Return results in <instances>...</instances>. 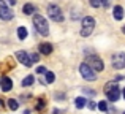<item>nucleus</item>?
Returning a JSON list of instances; mask_svg holds the SVG:
<instances>
[{
	"label": "nucleus",
	"mask_w": 125,
	"mask_h": 114,
	"mask_svg": "<svg viewBox=\"0 0 125 114\" xmlns=\"http://www.w3.org/2000/svg\"><path fill=\"white\" fill-rule=\"evenodd\" d=\"M33 25H35V29H37V32L40 35H43V37H46V35L49 33L48 21H46L41 14H35L33 16Z\"/></svg>",
	"instance_id": "1"
},
{
	"label": "nucleus",
	"mask_w": 125,
	"mask_h": 114,
	"mask_svg": "<svg viewBox=\"0 0 125 114\" xmlns=\"http://www.w3.org/2000/svg\"><path fill=\"white\" fill-rule=\"evenodd\" d=\"M79 71H81V74H83L84 79H87V81H95V79H97L95 70L87 63V62H84V63L79 65Z\"/></svg>",
	"instance_id": "2"
},
{
	"label": "nucleus",
	"mask_w": 125,
	"mask_h": 114,
	"mask_svg": "<svg viewBox=\"0 0 125 114\" xmlns=\"http://www.w3.org/2000/svg\"><path fill=\"white\" fill-rule=\"evenodd\" d=\"M95 27V19L90 18V16H85L83 19V29H81V37H89L92 33Z\"/></svg>",
	"instance_id": "3"
},
{
	"label": "nucleus",
	"mask_w": 125,
	"mask_h": 114,
	"mask_svg": "<svg viewBox=\"0 0 125 114\" xmlns=\"http://www.w3.org/2000/svg\"><path fill=\"white\" fill-rule=\"evenodd\" d=\"M48 16L55 22H62L63 21V14H62V10L57 5H49L48 6Z\"/></svg>",
	"instance_id": "4"
},
{
	"label": "nucleus",
	"mask_w": 125,
	"mask_h": 114,
	"mask_svg": "<svg viewBox=\"0 0 125 114\" xmlns=\"http://www.w3.org/2000/svg\"><path fill=\"white\" fill-rule=\"evenodd\" d=\"M85 62H87V63L90 65V67L94 68L95 71H101V70L104 68L103 60H101V59L98 57V56H94V54H90V56L87 57V60H85Z\"/></svg>",
	"instance_id": "5"
},
{
	"label": "nucleus",
	"mask_w": 125,
	"mask_h": 114,
	"mask_svg": "<svg viewBox=\"0 0 125 114\" xmlns=\"http://www.w3.org/2000/svg\"><path fill=\"white\" fill-rule=\"evenodd\" d=\"M113 67L116 70H122L125 68V54L124 52H117L113 56Z\"/></svg>",
	"instance_id": "6"
},
{
	"label": "nucleus",
	"mask_w": 125,
	"mask_h": 114,
	"mask_svg": "<svg viewBox=\"0 0 125 114\" xmlns=\"http://www.w3.org/2000/svg\"><path fill=\"white\" fill-rule=\"evenodd\" d=\"M16 59H18L22 65H25V67H30V65L33 63V62L30 60V56H29L25 51H18V52H16Z\"/></svg>",
	"instance_id": "7"
},
{
	"label": "nucleus",
	"mask_w": 125,
	"mask_h": 114,
	"mask_svg": "<svg viewBox=\"0 0 125 114\" xmlns=\"http://www.w3.org/2000/svg\"><path fill=\"white\" fill-rule=\"evenodd\" d=\"M13 16H14V13L10 8H6V6L0 8V19L2 21H10V19H13Z\"/></svg>",
	"instance_id": "8"
},
{
	"label": "nucleus",
	"mask_w": 125,
	"mask_h": 114,
	"mask_svg": "<svg viewBox=\"0 0 125 114\" xmlns=\"http://www.w3.org/2000/svg\"><path fill=\"white\" fill-rule=\"evenodd\" d=\"M0 86H2V90L3 92H10L13 89V81L10 79L8 76H3L2 81H0Z\"/></svg>",
	"instance_id": "9"
},
{
	"label": "nucleus",
	"mask_w": 125,
	"mask_h": 114,
	"mask_svg": "<svg viewBox=\"0 0 125 114\" xmlns=\"http://www.w3.org/2000/svg\"><path fill=\"white\" fill-rule=\"evenodd\" d=\"M120 90H119V87H114V89H111L109 92L106 93L108 95V102H117L119 100V97H120Z\"/></svg>",
	"instance_id": "10"
},
{
	"label": "nucleus",
	"mask_w": 125,
	"mask_h": 114,
	"mask_svg": "<svg viewBox=\"0 0 125 114\" xmlns=\"http://www.w3.org/2000/svg\"><path fill=\"white\" fill-rule=\"evenodd\" d=\"M113 14H114V19H116V21H122L125 11H124V8L120 5H116V6H114V10H113Z\"/></svg>",
	"instance_id": "11"
},
{
	"label": "nucleus",
	"mask_w": 125,
	"mask_h": 114,
	"mask_svg": "<svg viewBox=\"0 0 125 114\" xmlns=\"http://www.w3.org/2000/svg\"><path fill=\"white\" fill-rule=\"evenodd\" d=\"M38 49H40L41 54H44V56H49V54L52 52V44H49V43H41L40 46H38Z\"/></svg>",
	"instance_id": "12"
},
{
	"label": "nucleus",
	"mask_w": 125,
	"mask_h": 114,
	"mask_svg": "<svg viewBox=\"0 0 125 114\" xmlns=\"http://www.w3.org/2000/svg\"><path fill=\"white\" fill-rule=\"evenodd\" d=\"M87 102H89V100L84 98V97H78V98H74V105H76L78 109H83L84 106L87 105Z\"/></svg>",
	"instance_id": "13"
},
{
	"label": "nucleus",
	"mask_w": 125,
	"mask_h": 114,
	"mask_svg": "<svg viewBox=\"0 0 125 114\" xmlns=\"http://www.w3.org/2000/svg\"><path fill=\"white\" fill-rule=\"evenodd\" d=\"M22 13H24V14H33L35 13V6L32 5V3H25L24 8H22Z\"/></svg>",
	"instance_id": "14"
},
{
	"label": "nucleus",
	"mask_w": 125,
	"mask_h": 114,
	"mask_svg": "<svg viewBox=\"0 0 125 114\" xmlns=\"http://www.w3.org/2000/svg\"><path fill=\"white\" fill-rule=\"evenodd\" d=\"M18 37H19V40H25V38H27V29L21 25V27L18 29Z\"/></svg>",
	"instance_id": "15"
},
{
	"label": "nucleus",
	"mask_w": 125,
	"mask_h": 114,
	"mask_svg": "<svg viewBox=\"0 0 125 114\" xmlns=\"http://www.w3.org/2000/svg\"><path fill=\"white\" fill-rule=\"evenodd\" d=\"M33 81H35V78H33V76H25L24 79H22V87H29V86H32V84H33Z\"/></svg>",
	"instance_id": "16"
},
{
	"label": "nucleus",
	"mask_w": 125,
	"mask_h": 114,
	"mask_svg": "<svg viewBox=\"0 0 125 114\" xmlns=\"http://www.w3.org/2000/svg\"><path fill=\"white\" fill-rule=\"evenodd\" d=\"M44 79H46V83H48V84H51V83H54L55 74L52 73V71H46V73H44Z\"/></svg>",
	"instance_id": "17"
},
{
	"label": "nucleus",
	"mask_w": 125,
	"mask_h": 114,
	"mask_svg": "<svg viewBox=\"0 0 125 114\" xmlns=\"http://www.w3.org/2000/svg\"><path fill=\"white\" fill-rule=\"evenodd\" d=\"M8 106H10V109H13V111H16V109L19 108V103L16 102L14 98H10V100H8Z\"/></svg>",
	"instance_id": "18"
},
{
	"label": "nucleus",
	"mask_w": 125,
	"mask_h": 114,
	"mask_svg": "<svg viewBox=\"0 0 125 114\" xmlns=\"http://www.w3.org/2000/svg\"><path fill=\"white\" fill-rule=\"evenodd\" d=\"M98 109H100V111H108V103L106 102H100L98 103Z\"/></svg>",
	"instance_id": "19"
},
{
	"label": "nucleus",
	"mask_w": 125,
	"mask_h": 114,
	"mask_svg": "<svg viewBox=\"0 0 125 114\" xmlns=\"http://www.w3.org/2000/svg\"><path fill=\"white\" fill-rule=\"evenodd\" d=\"M44 106H46V102H44V100H38V103H37V109H38V111H41Z\"/></svg>",
	"instance_id": "20"
},
{
	"label": "nucleus",
	"mask_w": 125,
	"mask_h": 114,
	"mask_svg": "<svg viewBox=\"0 0 125 114\" xmlns=\"http://www.w3.org/2000/svg\"><path fill=\"white\" fill-rule=\"evenodd\" d=\"M83 92H84V95H90V97L95 95V90H90V89H83Z\"/></svg>",
	"instance_id": "21"
},
{
	"label": "nucleus",
	"mask_w": 125,
	"mask_h": 114,
	"mask_svg": "<svg viewBox=\"0 0 125 114\" xmlns=\"http://www.w3.org/2000/svg\"><path fill=\"white\" fill-rule=\"evenodd\" d=\"M30 60H32V62H38V60H40V56H38L37 52L30 54Z\"/></svg>",
	"instance_id": "22"
},
{
	"label": "nucleus",
	"mask_w": 125,
	"mask_h": 114,
	"mask_svg": "<svg viewBox=\"0 0 125 114\" xmlns=\"http://www.w3.org/2000/svg\"><path fill=\"white\" fill-rule=\"evenodd\" d=\"M90 5L94 6V8H98V6L101 5V2H100V0H90Z\"/></svg>",
	"instance_id": "23"
},
{
	"label": "nucleus",
	"mask_w": 125,
	"mask_h": 114,
	"mask_svg": "<svg viewBox=\"0 0 125 114\" xmlns=\"http://www.w3.org/2000/svg\"><path fill=\"white\" fill-rule=\"evenodd\" d=\"M87 106H89V109H95L97 108V103L95 102H87Z\"/></svg>",
	"instance_id": "24"
},
{
	"label": "nucleus",
	"mask_w": 125,
	"mask_h": 114,
	"mask_svg": "<svg viewBox=\"0 0 125 114\" xmlns=\"http://www.w3.org/2000/svg\"><path fill=\"white\" fill-rule=\"evenodd\" d=\"M37 73H38V74H44V73H46V68H44V67H38V68H37Z\"/></svg>",
	"instance_id": "25"
},
{
	"label": "nucleus",
	"mask_w": 125,
	"mask_h": 114,
	"mask_svg": "<svg viewBox=\"0 0 125 114\" xmlns=\"http://www.w3.org/2000/svg\"><path fill=\"white\" fill-rule=\"evenodd\" d=\"M100 2H101V5H103L104 6V8H109V0H100Z\"/></svg>",
	"instance_id": "26"
},
{
	"label": "nucleus",
	"mask_w": 125,
	"mask_h": 114,
	"mask_svg": "<svg viewBox=\"0 0 125 114\" xmlns=\"http://www.w3.org/2000/svg\"><path fill=\"white\" fill-rule=\"evenodd\" d=\"M3 6H6V3H5V0H0V8H3Z\"/></svg>",
	"instance_id": "27"
},
{
	"label": "nucleus",
	"mask_w": 125,
	"mask_h": 114,
	"mask_svg": "<svg viewBox=\"0 0 125 114\" xmlns=\"http://www.w3.org/2000/svg\"><path fill=\"white\" fill-rule=\"evenodd\" d=\"M8 3L10 5H16V0H8Z\"/></svg>",
	"instance_id": "28"
},
{
	"label": "nucleus",
	"mask_w": 125,
	"mask_h": 114,
	"mask_svg": "<svg viewBox=\"0 0 125 114\" xmlns=\"http://www.w3.org/2000/svg\"><path fill=\"white\" fill-rule=\"evenodd\" d=\"M122 95H124V98H125V87H124V90H122Z\"/></svg>",
	"instance_id": "29"
},
{
	"label": "nucleus",
	"mask_w": 125,
	"mask_h": 114,
	"mask_svg": "<svg viewBox=\"0 0 125 114\" xmlns=\"http://www.w3.org/2000/svg\"><path fill=\"white\" fill-rule=\"evenodd\" d=\"M122 30H124V33H125V25H124V29H122Z\"/></svg>",
	"instance_id": "30"
},
{
	"label": "nucleus",
	"mask_w": 125,
	"mask_h": 114,
	"mask_svg": "<svg viewBox=\"0 0 125 114\" xmlns=\"http://www.w3.org/2000/svg\"><path fill=\"white\" fill-rule=\"evenodd\" d=\"M124 114H125V111H124Z\"/></svg>",
	"instance_id": "31"
}]
</instances>
